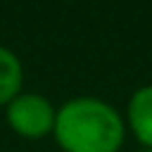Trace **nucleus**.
Listing matches in <instances>:
<instances>
[{"mask_svg": "<svg viewBox=\"0 0 152 152\" xmlns=\"http://www.w3.org/2000/svg\"><path fill=\"white\" fill-rule=\"evenodd\" d=\"M126 121L135 140L142 147H152V86H142L131 95Z\"/></svg>", "mask_w": 152, "mask_h": 152, "instance_id": "nucleus-3", "label": "nucleus"}, {"mask_svg": "<svg viewBox=\"0 0 152 152\" xmlns=\"http://www.w3.org/2000/svg\"><path fill=\"white\" fill-rule=\"evenodd\" d=\"M138 152H152V147H142V150H138Z\"/></svg>", "mask_w": 152, "mask_h": 152, "instance_id": "nucleus-5", "label": "nucleus"}, {"mask_svg": "<svg viewBox=\"0 0 152 152\" xmlns=\"http://www.w3.org/2000/svg\"><path fill=\"white\" fill-rule=\"evenodd\" d=\"M52 135L64 152H119L124 119L109 102L83 95L57 109Z\"/></svg>", "mask_w": 152, "mask_h": 152, "instance_id": "nucleus-1", "label": "nucleus"}, {"mask_svg": "<svg viewBox=\"0 0 152 152\" xmlns=\"http://www.w3.org/2000/svg\"><path fill=\"white\" fill-rule=\"evenodd\" d=\"M57 109L45 95L38 93H19L14 100L5 104V119L7 126L28 140H40L52 133L55 128Z\"/></svg>", "mask_w": 152, "mask_h": 152, "instance_id": "nucleus-2", "label": "nucleus"}, {"mask_svg": "<svg viewBox=\"0 0 152 152\" xmlns=\"http://www.w3.org/2000/svg\"><path fill=\"white\" fill-rule=\"evenodd\" d=\"M21 83H24V69L19 57L10 48L0 45V107H5L21 93Z\"/></svg>", "mask_w": 152, "mask_h": 152, "instance_id": "nucleus-4", "label": "nucleus"}]
</instances>
